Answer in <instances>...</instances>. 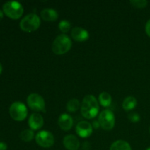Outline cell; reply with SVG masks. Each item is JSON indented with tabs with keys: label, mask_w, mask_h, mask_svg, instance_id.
I'll use <instances>...</instances> for the list:
<instances>
[{
	"label": "cell",
	"mask_w": 150,
	"mask_h": 150,
	"mask_svg": "<svg viewBox=\"0 0 150 150\" xmlns=\"http://www.w3.org/2000/svg\"><path fill=\"white\" fill-rule=\"evenodd\" d=\"M44 120L42 115L38 113H33L31 114L28 120V125L31 130H38L43 126Z\"/></svg>",
	"instance_id": "cell-10"
},
{
	"label": "cell",
	"mask_w": 150,
	"mask_h": 150,
	"mask_svg": "<svg viewBox=\"0 0 150 150\" xmlns=\"http://www.w3.org/2000/svg\"><path fill=\"white\" fill-rule=\"evenodd\" d=\"M92 125V127H93V128H95V129H98V128H99L100 127V125L99 122L96 121V120H95V121H93Z\"/></svg>",
	"instance_id": "cell-24"
},
{
	"label": "cell",
	"mask_w": 150,
	"mask_h": 150,
	"mask_svg": "<svg viewBox=\"0 0 150 150\" xmlns=\"http://www.w3.org/2000/svg\"><path fill=\"white\" fill-rule=\"evenodd\" d=\"M28 114L27 108L21 102H15L10 107V115L16 121H23Z\"/></svg>",
	"instance_id": "cell-5"
},
{
	"label": "cell",
	"mask_w": 150,
	"mask_h": 150,
	"mask_svg": "<svg viewBox=\"0 0 150 150\" xmlns=\"http://www.w3.org/2000/svg\"><path fill=\"white\" fill-rule=\"evenodd\" d=\"M76 134L81 138L86 139L89 137L93 132V127L91 123L86 121H81L76 125Z\"/></svg>",
	"instance_id": "cell-9"
},
{
	"label": "cell",
	"mask_w": 150,
	"mask_h": 150,
	"mask_svg": "<svg viewBox=\"0 0 150 150\" xmlns=\"http://www.w3.org/2000/svg\"><path fill=\"white\" fill-rule=\"evenodd\" d=\"M98 122L103 130H111L115 125V116L110 110H103L99 114Z\"/></svg>",
	"instance_id": "cell-6"
},
{
	"label": "cell",
	"mask_w": 150,
	"mask_h": 150,
	"mask_svg": "<svg viewBox=\"0 0 150 150\" xmlns=\"http://www.w3.org/2000/svg\"><path fill=\"white\" fill-rule=\"evenodd\" d=\"M35 137V133L33 130L30 129H26L23 130L20 133V139L25 142H29L32 140Z\"/></svg>",
	"instance_id": "cell-19"
},
{
	"label": "cell",
	"mask_w": 150,
	"mask_h": 150,
	"mask_svg": "<svg viewBox=\"0 0 150 150\" xmlns=\"http://www.w3.org/2000/svg\"><path fill=\"white\" fill-rule=\"evenodd\" d=\"M99 103L95 96L88 95L83 98L81 106V113L84 118L91 120L96 117L99 112Z\"/></svg>",
	"instance_id": "cell-1"
},
{
	"label": "cell",
	"mask_w": 150,
	"mask_h": 150,
	"mask_svg": "<svg viewBox=\"0 0 150 150\" xmlns=\"http://www.w3.org/2000/svg\"><path fill=\"white\" fill-rule=\"evenodd\" d=\"M59 29L63 33H66V32H68L70 29H71V24L68 21L62 20L59 23Z\"/></svg>",
	"instance_id": "cell-20"
},
{
	"label": "cell",
	"mask_w": 150,
	"mask_h": 150,
	"mask_svg": "<svg viewBox=\"0 0 150 150\" xmlns=\"http://www.w3.org/2000/svg\"><path fill=\"white\" fill-rule=\"evenodd\" d=\"M99 103L103 107H109L112 102V98L111 95L106 92H103L99 95Z\"/></svg>",
	"instance_id": "cell-17"
},
{
	"label": "cell",
	"mask_w": 150,
	"mask_h": 150,
	"mask_svg": "<svg viewBox=\"0 0 150 150\" xmlns=\"http://www.w3.org/2000/svg\"><path fill=\"white\" fill-rule=\"evenodd\" d=\"M40 26V18L35 13H31L25 16L20 23L21 30L26 32H32L38 29Z\"/></svg>",
	"instance_id": "cell-3"
},
{
	"label": "cell",
	"mask_w": 150,
	"mask_h": 150,
	"mask_svg": "<svg viewBox=\"0 0 150 150\" xmlns=\"http://www.w3.org/2000/svg\"><path fill=\"white\" fill-rule=\"evenodd\" d=\"M67 110L70 113L76 112L80 108V102L78 99H73L70 100L67 103Z\"/></svg>",
	"instance_id": "cell-18"
},
{
	"label": "cell",
	"mask_w": 150,
	"mask_h": 150,
	"mask_svg": "<svg viewBox=\"0 0 150 150\" xmlns=\"http://www.w3.org/2000/svg\"><path fill=\"white\" fill-rule=\"evenodd\" d=\"M7 146L4 142H0V150H7Z\"/></svg>",
	"instance_id": "cell-25"
},
{
	"label": "cell",
	"mask_w": 150,
	"mask_h": 150,
	"mask_svg": "<svg viewBox=\"0 0 150 150\" xmlns=\"http://www.w3.org/2000/svg\"><path fill=\"white\" fill-rule=\"evenodd\" d=\"M41 18L46 21H55L58 18V13L54 9H44L41 11Z\"/></svg>",
	"instance_id": "cell-14"
},
{
	"label": "cell",
	"mask_w": 150,
	"mask_h": 150,
	"mask_svg": "<svg viewBox=\"0 0 150 150\" xmlns=\"http://www.w3.org/2000/svg\"><path fill=\"white\" fill-rule=\"evenodd\" d=\"M63 144L67 150H78L80 146V142L74 135H67L63 139Z\"/></svg>",
	"instance_id": "cell-12"
},
{
	"label": "cell",
	"mask_w": 150,
	"mask_h": 150,
	"mask_svg": "<svg viewBox=\"0 0 150 150\" xmlns=\"http://www.w3.org/2000/svg\"><path fill=\"white\" fill-rule=\"evenodd\" d=\"M3 12L10 18L18 19L23 15V7L18 1H7L3 5Z\"/></svg>",
	"instance_id": "cell-4"
},
{
	"label": "cell",
	"mask_w": 150,
	"mask_h": 150,
	"mask_svg": "<svg viewBox=\"0 0 150 150\" xmlns=\"http://www.w3.org/2000/svg\"><path fill=\"white\" fill-rule=\"evenodd\" d=\"M149 133H150V129H149Z\"/></svg>",
	"instance_id": "cell-29"
},
{
	"label": "cell",
	"mask_w": 150,
	"mask_h": 150,
	"mask_svg": "<svg viewBox=\"0 0 150 150\" xmlns=\"http://www.w3.org/2000/svg\"><path fill=\"white\" fill-rule=\"evenodd\" d=\"M35 141L40 146L43 148H50L54 145V135L47 130H41L38 132L35 136Z\"/></svg>",
	"instance_id": "cell-8"
},
{
	"label": "cell",
	"mask_w": 150,
	"mask_h": 150,
	"mask_svg": "<svg viewBox=\"0 0 150 150\" xmlns=\"http://www.w3.org/2000/svg\"><path fill=\"white\" fill-rule=\"evenodd\" d=\"M72 41L67 35L62 34L58 35L52 43L51 49L56 55H63L70 50Z\"/></svg>",
	"instance_id": "cell-2"
},
{
	"label": "cell",
	"mask_w": 150,
	"mask_h": 150,
	"mask_svg": "<svg viewBox=\"0 0 150 150\" xmlns=\"http://www.w3.org/2000/svg\"><path fill=\"white\" fill-rule=\"evenodd\" d=\"M28 105L35 111L45 112V103L43 98L37 93H32L28 96L26 100Z\"/></svg>",
	"instance_id": "cell-7"
},
{
	"label": "cell",
	"mask_w": 150,
	"mask_h": 150,
	"mask_svg": "<svg viewBox=\"0 0 150 150\" xmlns=\"http://www.w3.org/2000/svg\"><path fill=\"white\" fill-rule=\"evenodd\" d=\"M3 18V12L0 10V21Z\"/></svg>",
	"instance_id": "cell-26"
},
{
	"label": "cell",
	"mask_w": 150,
	"mask_h": 150,
	"mask_svg": "<svg viewBox=\"0 0 150 150\" xmlns=\"http://www.w3.org/2000/svg\"><path fill=\"white\" fill-rule=\"evenodd\" d=\"M146 150H150V147H148V148H147V149H146Z\"/></svg>",
	"instance_id": "cell-28"
},
{
	"label": "cell",
	"mask_w": 150,
	"mask_h": 150,
	"mask_svg": "<svg viewBox=\"0 0 150 150\" xmlns=\"http://www.w3.org/2000/svg\"><path fill=\"white\" fill-rule=\"evenodd\" d=\"M145 31H146V33L147 34V35L150 37V19L146 22V26H145Z\"/></svg>",
	"instance_id": "cell-23"
},
{
	"label": "cell",
	"mask_w": 150,
	"mask_h": 150,
	"mask_svg": "<svg viewBox=\"0 0 150 150\" xmlns=\"http://www.w3.org/2000/svg\"><path fill=\"white\" fill-rule=\"evenodd\" d=\"M132 5L136 8H144L146 7L148 4V1L146 0H133L130 1Z\"/></svg>",
	"instance_id": "cell-21"
},
{
	"label": "cell",
	"mask_w": 150,
	"mask_h": 150,
	"mask_svg": "<svg viewBox=\"0 0 150 150\" xmlns=\"http://www.w3.org/2000/svg\"><path fill=\"white\" fill-rule=\"evenodd\" d=\"M1 72H2V65H1V64L0 63V74L1 73Z\"/></svg>",
	"instance_id": "cell-27"
},
{
	"label": "cell",
	"mask_w": 150,
	"mask_h": 150,
	"mask_svg": "<svg viewBox=\"0 0 150 150\" xmlns=\"http://www.w3.org/2000/svg\"><path fill=\"white\" fill-rule=\"evenodd\" d=\"M71 36L77 42H85L89 38V34L83 28L75 27L72 29Z\"/></svg>",
	"instance_id": "cell-11"
},
{
	"label": "cell",
	"mask_w": 150,
	"mask_h": 150,
	"mask_svg": "<svg viewBox=\"0 0 150 150\" xmlns=\"http://www.w3.org/2000/svg\"><path fill=\"white\" fill-rule=\"evenodd\" d=\"M110 150H132L128 142L124 140H117L110 146Z\"/></svg>",
	"instance_id": "cell-15"
},
{
	"label": "cell",
	"mask_w": 150,
	"mask_h": 150,
	"mask_svg": "<svg viewBox=\"0 0 150 150\" xmlns=\"http://www.w3.org/2000/svg\"><path fill=\"white\" fill-rule=\"evenodd\" d=\"M58 125L62 130L68 131L73 127V120L71 116L69 115V114H62L59 117Z\"/></svg>",
	"instance_id": "cell-13"
},
{
	"label": "cell",
	"mask_w": 150,
	"mask_h": 150,
	"mask_svg": "<svg viewBox=\"0 0 150 150\" xmlns=\"http://www.w3.org/2000/svg\"><path fill=\"white\" fill-rule=\"evenodd\" d=\"M136 105H137V100L134 97H127L122 102V108L127 111L133 110Z\"/></svg>",
	"instance_id": "cell-16"
},
{
	"label": "cell",
	"mask_w": 150,
	"mask_h": 150,
	"mask_svg": "<svg viewBox=\"0 0 150 150\" xmlns=\"http://www.w3.org/2000/svg\"><path fill=\"white\" fill-rule=\"evenodd\" d=\"M128 119L132 122H138L140 121L141 117L137 113L132 112L130 114H128Z\"/></svg>",
	"instance_id": "cell-22"
}]
</instances>
